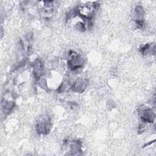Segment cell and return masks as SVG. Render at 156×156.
Returning a JSON list of instances; mask_svg holds the SVG:
<instances>
[{"label": "cell", "mask_w": 156, "mask_h": 156, "mask_svg": "<svg viewBox=\"0 0 156 156\" xmlns=\"http://www.w3.org/2000/svg\"><path fill=\"white\" fill-rule=\"evenodd\" d=\"M50 121L48 117L41 118L37 123V130L38 133L46 134L49 131Z\"/></svg>", "instance_id": "obj_1"}, {"label": "cell", "mask_w": 156, "mask_h": 156, "mask_svg": "<svg viewBox=\"0 0 156 156\" xmlns=\"http://www.w3.org/2000/svg\"><path fill=\"white\" fill-rule=\"evenodd\" d=\"M141 118L146 122H152L154 119V115L151 109L147 108L141 112Z\"/></svg>", "instance_id": "obj_2"}, {"label": "cell", "mask_w": 156, "mask_h": 156, "mask_svg": "<svg viewBox=\"0 0 156 156\" xmlns=\"http://www.w3.org/2000/svg\"><path fill=\"white\" fill-rule=\"evenodd\" d=\"M68 63L69 67L72 69H75L82 66V62L81 60V58L79 56L76 55L73 57V58L70 61H69Z\"/></svg>", "instance_id": "obj_3"}, {"label": "cell", "mask_w": 156, "mask_h": 156, "mask_svg": "<svg viewBox=\"0 0 156 156\" xmlns=\"http://www.w3.org/2000/svg\"><path fill=\"white\" fill-rule=\"evenodd\" d=\"M87 85V82L85 80H79L73 86V90L75 91L82 92L83 91V89L85 88Z\"/></svg>", "instance_id": "obj_4"}, {"label": "cell", "mask_w": 156, "mask_h": 156, "mask_svg": "<svg viewBox=\"0 0 156 156\" xmlns=\"http://www.w3.org/2000/svg\"><path fill=\"white\" fill-rule=\"evenodd\" d=\"M41 63H40V62L35 63V66L34 68V71H35V74L36 75L38 74L39 76V74H40L41 69H42V68H41Z\"/></svg>", "instance_id": "obj_5"}]
</instances>
